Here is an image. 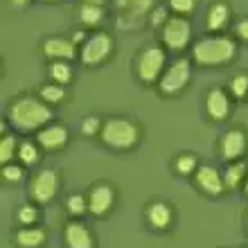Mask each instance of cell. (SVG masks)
I'll return each instance as SVG.
<instances>
[{
  "instance_id": "6da1fadb",
  "label": "cell",
  "mask_w": 248,
  "mask_h": 248,
  "mask_svg": "<svg viewBox=\"0 0 248 248\" xmlns=\"http://www.w3.org/2000/svg\"><path fill=\"white\" fill-rule=\"evenodd\" d=\"M7 118L12 122L14 129L30 133V131H41L46 124L52 122L54 113L47 102L32 95H20L12 99V104L7 108Z\"/></svg>"
},
{
  "instance_id": "7a4b0ae2",
  "label": "cell",
  "mask_w": 248,
  "mask_h": 248,
  "mask_svg": "<svg viewBox=\"0 0 248 248\" xmlns=\"http://www.w3.org/2000/svg\"><path fill=\"white\" fill-rule=\"evenodd\" d=\"M237 57V43L232 36H203L192 46V59L199 65H226Z\"/></svg>"
},
{
  "instance_id": "3957f363",
  "label": "cell",
  "mask_w": 248,
  "mask_h": 248,
  "mask_svg": "<svg viewBox=\"0 0 248 248\" xmlns=\"http://www.w3.org/2000/svg\"><path fill=\"white\" fill-rule=\"evenodd\" d=\"M102 142L111 149L126 151L133 149L140 140V126L126 118H108L102 124Z\"/></svg>"
},
{
  "instance_id": "277c9868",
  "label": "cell",
  "mask_w": 248,
  "mask_h": 248,
  "mask_svg": "<svg viewBox=\"0 0 248 248\" xmlns=\"http://www.w3.org/2000/svg\"><path fill=\"white\" fill-rule=\"evenodd\" d=\"M165 63H167V54H165L163 47H158V46L144 47L136 59L138 79L142 84H156V81H160V77H163V72H165Z\"/></svg>"
},
{
  "instance_id": "5b68a950",
  "label": "cell",
  "mask_w": 248,
  "mask_h": 248,
  "mask_svg": "<svg viewBox=\"0 0 248 248\" xmlns=\"http://www.w3.org/2000/svg\"><path fill=\"white\" fill-rule=\"evenodd\" d=\"M189 79H192V61L181 57L176 59L170 68H165L163 77L158 81V91L171 97V95H178V93L185 91V86L189 84Z\"/></svg>"
},
{
  "instance_id": "8992f818",
  "label": "cell",
  "mask_w": 248,
  "mask_h": 248,
  "mask_svg": "<svg viewBox=\"0 0 248 248\" xmlns=\"http://www.w3.org/2000/svg\"><path fill=\"white\" fill-rule=\"evenodd\" d=\"M160 39H163V46L167 50L183 52L192 41V23L185 16H170V20L160 30Z\"/></svg>"
},
{
  "instance_id": "52a82bcc",
  "label": "cell",
  "mask_w": 248,
  "mask_h": 248,
  "mask_svg": "<svg viewBox=\"0 0 248 248\" xmlns=\"http://www.w3.org/2000/svg\"><path fill=\"white\" fill-rule=\"evenodd\" d=\"M113 54V39L106 32H95L81 43L79 47V59L84 65H99L108 61Z\"/></svg>"
},
{
  "instance_id": "ba28073f",
  "label": "cell",
  "mask_w": 248,
  "mask_h": 248,
  "mask_svg": "<svg viewBox=\"0 0 248 248\" xmlns=\"http://www.w3.org/2000/svg\"><path fill=\"white\" fill-rule=\"evenodd\" d=\"M59 171L57 170H39L32 176V183H30V194L36 203H50L59 192Z\"/></svg>"
},
{
  "instance_id": "9c48e42d",
  "label": "cell",
  "mask_w": 248,
  "mask_h": 248,
  "mask_svg": "<svg viewBox=\"0 0 248 248\" xmlns=\"http://www.w3.org/2000/svg\"><path fill=\"white\" fill-rule=\"evenodd\" d=\"M248 151V136L242 129H228L219 140V154L223 160L235 163Z\"/></svg>"
},
{
  "instance_id": "30bf717a",
  "label": "cell",
  "mask_w": 248,
  "mask_h": 248,
  "mask_svg": "<svg viewBox=\"0 0 248 248\" xmlns=\"http://www.w3.org/2000/svg\"><path fill=\"white\" fill-rule=\"evenodd\" d=\"M86 199H88V212L93 217H106L115 203V189L108 183H97L91 187Z\"/></svg>"
},
{
  "instance_id": "8fae6325",
  "label": "cell",
  "mask_w": 248,
  "mask_h": 248,
  "mask_svg": "<svg viewBox=\"0 0 248 248\" xmlns=\"http://www.w3.org/2000/svg\"><path fill=\"white\" fill-rule=\"evenodd\" d=\"M194 183L203 194H208V196H219L226 189L223 174H219V170L212 167V165H201L194 171Z\"/></svg>"
},
{
  "instance_id": "7c38bea8",
  "label": "cell",
  "mask_w": 248,
  "mask_h": 248,
  "mask_svg": "<svg viewBox=\"0 0 248 248\" xmlns=\"http://www.w3.org/2000/svg\"><path fill=\"white\" fill-rule=\"evenodd\" d=\"M232 111V104H230V97L228 93L215 86V88H210L208 95H205V113H208L210 120H215V122H221L226 120Z\"/></svg>"
},
{
  "instance_id": "4fadbf2b",
  "label": "cell",
  "mask_w": 248,
  "mask_h": 248,
  "mask_svg": "<svg viewBox=\"0 0 248 248\" xmlns=\"http://www.w3.org/2000/svg\"><path fill=\"white\" fill-rule=\"evenodd\" d=\"M68 126L63 124H46L41 131H36V142L46 151H59L68 144Z\"/></svg>"
},
{
  "instance_id": "5bb4252c",
  "label": "cell",
  "mask_w": 248,
  "mask_h": 248,
  "mask_svg": "<svg viewBox=\"0 0 248 248\" xmlns=\"http://www.w3.org/2000/svg\"><path fill=\"white\" fill-rule=\"evenodd\" d=\"M43 54L52 61H72L77 57V46L63 36H50L43 41Z\"/></svg>"
},
{
  "instance_id": "9a60e30c",
  "label": "cell",
  "mask_w": 248,
  "mask_h": 248,
  "mask_svg": "<svg viewBox=\"0 0 248 248\" xmlns=\"http://www.w3.org/2000/svg\"><path fill=\"white\" fill-rule=\"evenodd\" d=\"M63 242L68 248H95V239H93L88 226L81 221H68L63 228Z\"/></svg>"
},
{
  "instance_id": "2e32d148",
  "label": "cell",
  "mask_w": 248,
  "mask_h": 248,
  "mask_svg": "<svg viewBox=\"0 0 248 248\" xmlns=\"http://www.w3.org/2000/svg\"><path fill=\"white\" fill-rule=\"evenodd\" d=\"M151 9H154V0H131V5L122 12L118 18V27H136L142 23V18H149Z\"/></svg>"
},
{
  "instance_id": "e0dca14e",
  "label": "cell",
  "mask_w": 248,
  "mask_h": 248,
  "mask_svg": "<svg viewBox=\"0 0 248 248\" xmlns=\"http://www.w3.org/2000/svg\"><path fill=\"white\" fill-rule=\"evenodd\" d=\"M147 215V221H149L151 228L156 230H167L171 226V219H174V212H171L170 203L165 201H151L144 210Z\"/></svg>"
},
{
  "instance_id": "ac0fdd59",
  "label": "cell",
  "mask_w": 248,
  "mask_h": 248,
  "mask_svg": "<svg viewBox=\"0 0 248 248\" xmlns=\"http://www.w3.org/2000/svg\"><path fill=\"white\" fill-rule=\"evenodd\" d=\"M230 18H232L230 5L228 2H223V0H217V2H212L210 9H208L205 27H208L210 32H221V30H226V25L230 23Z\"/></svg>"
},
{
  "instance_id": "d6986e66",
  "label": "cell",
  "mask_w": 248,
  "mask_h": 248,
  "mask_svg": "<svg viewBox=\"0 0 248 248\" xmlns=\"http://www.w3.org/2000/svg\"><path fill=\"white\" fill-rule=\"evenodd\" d=\"M14 242L18 248H39L46 244V230L36 226H23L20 230H16Z\"/></svg>"
},
{
  "instance_id": "ffe728a7",
  "label": "cell",
  "mask_w": 248,
  "mask_h": 248,
  "mask_svg": "<svg viewBox=\"0 0 248 248\" xmlns=\"http://www.w3.org/2000/svg\"><path fill=\"white\" fill-rule=\"evenodd\" d=\"M246 176H248L246 160H235V163H228V167H226V171H223V183H226V189L244 187Z\"/></svg>"
},
{
  "instance_id": "44dd1931",
  "label": "cell",
  "mask_w": 248,
  "mask_h": 248,
  "mask_svg": "<svg viewBox=\"0 0 248 248\" xmlns=\"http://www.w3.org/2000/svg\"><path fill=\"white\" fill-rule=\"evenodd\" d=\"M106 12L102 5H91V2H81L79 7V20L88 27H97L102 20H104Z\"/></svg>"
},
{
  "instance_id": "7402d4cb",
  "label": "cell",
  "mask_w": 248,
  "mask_h": 248,
  "mask_svg": "<svg viewBox=\"0 0 248 248\" xmlns=\"http://www.w3.org/2000/svg\"><path fill=\"white\" fill-rule=\"evenodd\" d=\"M47 72H50V77H52L54 84L68 86L72 81V68L68 61H50Z\"/></svg>"
},
{
  "instance_id": "603a6c76",
  "label": "cell",
  "mask_w": 248,
  "mask_h": 248,
  "mask_svg": "<svg viewBox=\"0 0 248 248\" xmlns=\"http://www.w3.org/2000/svg\"><path fill=\"white\" fill-rule=\"evenodd\" d=\"M174 170L181 174V176H192L196 170H199V158L194 154H181V156L174 160Z\"/></svg>"
},
{
  "instance_id": "cb8c5ba5",
  "label": "cell",
  "mask_w": 248,
  "mask_h": 248,
  "mask_svg": "<svg viewBox=\"0 0 248 248\" xmlns=\"http://www.w3.org/2000/svg\"><path fill=\"white\" fill-rule=\"evenodd\" d=\"M14 154H18V140L14 136H9V133H5L2 136V140H0V163L2 165H9L12 163Z\"/></svg>"
},
{
  "instance_id": "d4e9b609",
  "label": "cell",
  "mask_w": 248,
  "mask_h": 248,
  "mask_svg": "<svg viewBox=\"0 0 248 248\" xmlns=\"http://www.w3.org/2000/svg\"><path fill=\"white\" fill-rule=\"evenodd\" d=\"M39 97L47 104H59L61 99H65V88L61 84H46L39 91Z\"/></svg>"
},
{
  "instance_id": "484cf974",
  "label": "cell",
  "mask_w": 248,
  "mask_h": 248,
  "mask_svg": "<svg viewBox=\"0 0 248 248\" xmlns=\"http://www.w3.org/2000/svg\"><path fill=\"white\" fill-rule=\"evenodd\" d=\"M18 158L23 160V165H27V167H32V165L39 163V147H36V142H20L18 144Z\"/></svg>"
},
{
  "instance_id": "4316f807",
  "label": "cell",
  "mask_w": 248,
  "mask_h": 248,
  "mask_svg": "<svg viewBox=\"0 0 248 248\" xmlns=\"http://www.w3.org/2000/svg\"><path fill=\"white\" fill-rule=\"evenodd\" d=\"M65 210L70 212L72 217H81L88 212V199L84 194H70L65 199Z\"/></svg>"
},
{
  "instance_id": "83f0119b",
  "label": "cell",
  "mask_w": 248,
  "mask_h": 248,
  "mask_svg": "<svg viewBox=\"0 0 248 248\" xmlns=\"http://www.w3.org/2000/svg\"><path fill=\"white\" fill-rule=\"evenodd\" d=\"M228 93L235 99H244L248 95V75H237L230 79L228 84Z\"/></svg>"
},
{
  "instance_id": "f1b7e54d",
  "label": "cell",
  "mask_w": 248,
  "mask_h": 248,
  "mask_svg": "<svg viewBox=\"0 0 248 248\" xmlns=\"http://www.w3.org/2000/svg\"><path fill=\"white\" fill-rule=\"evenodd\" d=\"M16 215H18V223H20V226H34V223L39 221V210L34 208V205H30V203L20 205Z\"/></svg>"
},
{
  "instance_id": "f546056e",
  "label": "cell",
  "mask_w": 248,
  "mask_h": 248,
  "mask_svg": "<svg viewBox=\"0 0 248 248\" xmlns=\"http://www.w3.org/2000/svg\"><path fill=\"white\" fill-rule=\"evenodd\" d=\"M25 178V171H23V167L20 165H2V181H7V183H20Z\"/></svg>"
},
{
  "instance_id": "4dcf8cb0",
  "label": "cell",
  "mask_w": 248,
  "mask_h": 248,
  "mask_svg": "<svg viewBox=\"0 0 248 248\" xmlns=\"http://www.w3.org/2000/svg\"><path fill=\"white\" fill-rule=\"evenodd\" d=\"M102 120L97 118V115H88V118L81 120V133L84 136H97V133H102Z\"/></svg>"
},
{
  "instance_id": "1f68e13d",
  "label": "cell",
  "mask_w": 248,
  "mask_h": 248,
  "mask_svg": "<svg viewBox=\"0 0 248 248\" xmlns=\"http://www.w3.org/2000/svg\"><path fill=\"white\" fill-rule=\"evenodd\" d=\"M167 2H170V7L178 16H189L196 9V0H167Z\"/></svg>"
},
{
  "instance_id": "d6a6232c",
  "label": "cell",
  "mask_w": 248,
  "mask_h": 248,
  "mask_svg": "<svg viewBox=\"0 0 248 248\" xmlns=\"http://www.w3.org/2000/svg\"><path fill=\"white\" fill-rule=\"evenodd\" d=\"M167 20H170V16H167V9H165V7H154V9H151V14H149L151 27H160V30H163Z\"/></svg>"
},
{
  "instance_id": "836d02e7",
  "label": "cell",
  "mask_w": 248,
  "mask_h": 248,
  "mask_svg": "<svg viewBox=\"0 0 248 248\" xmlns=\"http://www.w3.org/2000/svg\"><path fill=\"white\" fill-rule=\"evenodd\" d=\"M235 34L242 41H246V43H248V18H244V20H239V23H237V25H235Z\"/></svg>"
},
{
  "instance_id": "e575fe53",
  "label": "cell",
  "mask_w": 248,
  "mask_h": 248,
  "mask_svg": "<svg viewBox=\"0 0 248 248\" xmlns=\"http://www.w3.org/2000/svg\"><path fill=\"white\" fill-rule=\"evenodd\" d=\"M88 39V36H86V32H81V30H77V32H72V43H75V46H79V43H84V41Z\"/></svg>"
},
{
  "instance_id": "d590c367",
  "label": "cell",
  "mask_w": 248,
  "mask_h": 248,
  "mask_svg": "<svg viewBox=\"0 0 248 248\" xmlns=\"http://www.w3.org/2000/svg\"><path fill=\"white\" fill-rule=\"evenodd\" d=\"M129 5H131V0H115V7H118L120 12H124Z\"/></svg>"
},
{
  "instance_id": "8d00e7d4",
  "label": "cell",
  "mask_w": 248,
  "mask_h": 248,
  "mask_svg": "<svg viewBox=\"0 0 248 248\" xmlns=\"http://www.w3.org/2000/svg\"><path fill=\"white\" fill-rule=\"evenodd\" d=\"M9 2H12L14 7H25L27 2H30V0H9Z\"/></svg>"
},
{
  "instance_id": "74e56055",
  "label": "cell",
  "mask_w": 248,
  "mask_h": 248,
  "mask_svg": "<svg viewBox=\"0 0 248 248\" xmlns=\"http://www.w3.org/2000/svg\"><path fill=\"white\" fill-rule=\"evenodd\" d=\"M84 2H91V5H102V7H104L106 0H84Z\"/></svg>"
},
{
  "instance_id": "f35d334b",
  "label": "cell",
  "mask_w": 248,
  "mask_h": 248,
  "mask_svg": "<svg viewBox=\"0 0 248 248\" xmlns=\"http://www.w3.org/2000/svg\"><path fill=\"white\" fill-rule=\"evenodd\" d=\"M244 194L248 196V176H246V181H244Z\"/></svg>"
},
{
  "instance_id": "ab89813d",
  "label": "cell",
  "mask_w": 248,
  "mask_h": 248,
  "mask_svg": "<svg viewBox=\"0 0 248 248\" xmlns=\"http://www.w3.org/2000/svg\"><path fill=\"white\" fill-rule=\"evenodd\" d=\"M46 2H59V0H46Z\"/></svg>"
},
{
  "instance_id": "60d3db41",
  "label": "cell",
  "mask_w": 248,
  "mask_h": 248,
  "mask_svg": "<svg viewBox=\"0 0 248 248\" xmlns=\"http://www.w3.org/2000/svg\"><path fill=\"white\" fill-rule=\"evenodd\" d=\"M246 223H248V219H246Z\"/></svg>"
}]
</instances>
